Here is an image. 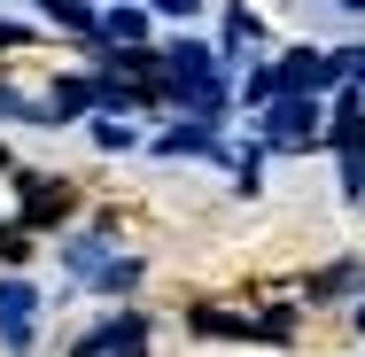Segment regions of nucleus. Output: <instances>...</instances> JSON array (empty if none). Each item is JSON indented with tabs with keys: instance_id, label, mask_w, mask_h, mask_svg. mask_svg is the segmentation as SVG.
Segmentation results:
<instances>
[{
	"instance_id": "9d476101",
	"label": "nucleus",
	"mask_w": 365,
	"mask_h": 357,
	"mask_svg": "<svg viewBox=\"0 0 365 357\" xmlns=\"http://www.w3.org/2000/svg\"><path fill=\"white\" fill-rule=\"evenodd\" d=\"M358 334H365V311H358Z\"/></svg>"
},
{
	"instance_id": "6e6552de",
	"label": "nucleus",
	"mask_w": 365,
	"mask_h": 357,
	"mask_svg": "<svg viewBox=\"0 0 365 357\" xmlns=\"http://www.w3.org/2000/svg\"><path fill=\"white\" fill-rule=\"evenodd\" d=\"M0 171H16V155H8V148H0Z\"/></svg>"
},
{
	"instance_id": "7ed1b4c3",
	"label": "nucleus",
	"mask_w": 365,
	"mask_h": 357,
	"mask_svg": "<svg viewBox=\"0 0 365 357\" xmlns=\"http://www.w3.org/2000/svg\"><path fill=\"white\" fill-rule=\"evenodd\" d=\"M327 78H334V71H327L319 55H295V63H288V86H327Z\"/></svg>"
},
{
	"instance_id": "20e7f679",
	"label": "nucleus",
	"mask_w": 365,
	"mask_h": 357,
	"mask_svg": "<svg viewBox=\"0 0 365 357\" xmlns=\"http://www.w3.org/2000/svg\"><path fill=\"white\" fill-rule=\"evenodd\" d=\"M31 257V233L24 225H0V264H24Z\"/></svg>"
},
{
	"instance_id": "423d86ee",
	"label": "nucleus",
	"mask_w": 365,
	"mask_h": 357,
	"mask_svg": "<svg viewBox=\"0 0 365 357\" xmlns=\"http://www.w3.org/2000/svg\"><path fill=\"white\" fill-rule=\"evenodd\" d=\"M101 31H109V39H140V16H133V8H117V16L101 24Z\"/></svg>"
},
{
	"instance_id": "39448f33",
	"label": "nucleus",
	"mask_w": 365,
	"mask_h": 357,
	"mask_svg": "<svg viewBox=\"0 0 365 357\" xmlns=\"http://www.w3.org/2000/svg\"><path fill=\"white\" fill-rule=\"evenodd\" d=\"M47 16H55V24H71V31H93V16H86V0H47Z\"/></svg>"
},
{
	"instance_id": "0eeeda50",
	"label": "nucleus",
	"mask_w": 365,
	"mask_h": 357,
	"mask_svg": "<svg viewBox=\"0 0 365 357\" xmlns=\"http://www.w3.org/2000/svg\"><path fill=\"white\" fill-rule=\"evenodd\" d=\"M16 39H24V31H16V24H0V47H16Z\"/></svg>"
},
{
	"instance_id": "1a4fd4ad",
	"label": "nucleus",
	"mask_w": 365,
	"mask_h": 357,
	"mask_svg": "<svg viewBox=\"0 0 365 357\" xmlns=\"http://www.w3.org/2000/svg\"><path fill=\"white\" fill-rule=\"evenodd\" d=\"M342 8H358V16H365V0H342Z\"/></svg>"
},
{
	"instance_id": "f257e3e1",
	"label": "nucleus",
	"mask_w": 365,
	"mask_h": 357,
	"mask_svg": "<svg viewBox=\"0 0 365 357\" xmlns=\"http://www.w3.org/2000/svg\"><path fill=\"white\" fill-rule=\"evenodd\" d=\"M63 210H71V187H55V179H24V217H31V225H55Z\"/></svg>"
},
{
	"instance_id": "f03ea898",
	"label": "nucleus",
	"mask_w": 365,
	"mask_h": 357,
	"mask_svg": "<svg viewBox=\"0 0 365 357\" xmlns=\"http://www.w3.org/2000/svg\"><path fill=\"white\" fill-rule=\"evenodd\" d=\"M24 319H31V295H24V287H0V326L24 334Z\"/></svg>"
}]
</instances>
